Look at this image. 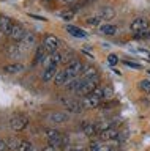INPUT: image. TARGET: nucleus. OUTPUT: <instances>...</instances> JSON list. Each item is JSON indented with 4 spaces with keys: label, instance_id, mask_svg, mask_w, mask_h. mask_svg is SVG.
<instances>
[{
    "label": "nucleus",
    "instance_id": "obj_1",
    "mask_svg": "<svg viewBox=\"0 0 150 151\" xmlns=\"http://www.w3.org/2000/svg\"><path fill=\"white\" fill-rule=\"evenodd\" d=\"M84 66H86V65H84L81 60H78V58H76V60H71V61L67 65V68H65V73H67L68 79L71 80V79H74V77H78V76L84 71Z\"/></svg>",
    "mask_w": 150,
    "mask_h": 151
},
{
    "label": "nucleus",
    "instance_id": "obj_2",
    "mask_svg": "<svg viewBox=\"0 0 150 151\" xmlns=\"http://www.w3.org/2000/svg\"><path fill=\"white\" fill-rule=\"evenodd\" d=\"M29 126V116L25 115H14L10 120V127L14 132H21Z\"/></svg>",
    "mask_w": 150,
    "mask_h": 151
},
{
    "label": "nucleus",
    "instance_id": "obj_3",
    "mask_svg": "<svg viewBox=\"0 0 150 151\" xmlns=\"http://www.w3.org/2000/svg\"><path fill=\"white\" fill-rule=\"evenodd\" d=\"M100 87V79H93V80H84L82 85L79 87L78 90V94H81V96H87V94L93 93V90Z\"/></svg>",
    "mask_w": 150,
    "mask_h": 151
},
{
    "label": "nucleus",
    "instance_id": "obj_4",
    "mask_svg": "<svg viewBox=\"0 0 150 151\" xmlns=\"http://www.w3.org/2000/svg\"><path fill=\"white\" fill-rule=\"evenodd\" d=\"M43 46L46 47V50L51 54V52H54V50H59L60 40L55 35H52V33H49V35H44V38H43Z\"/></svg>",
    "mask_w": 150,
    "mask_h": 151
},
{
    "label": "nucleus",
    "instance_id": "obj_5",
    "mask_svg": "<svg viewBox=\"0 0 150 151\" xmlns=\"http://www.w3.org/2000/svg\"><path fill=\"white\" fill-rule=\"evenodd\" d=\"M62 104L65 107H67L68 112L71 113H81L84 110L81 101H78V99H70V98H62Z\"/></svg>",
    "mask_w": 150,
    "mask_h": 151
},
{
    "label": "nucleus",
    "instance_id": "obj_6",
    "mask_svg": "<svg viewBox=\"0 0 150 151\" xmlns=\"http://www.w3.org/2000/svg\"><path fill=\"white\" fill-rule=\"evenodd\" d=\"M101 101H103L101 98H98L93 93H90V94H87V96H82L81 104H82L84 109H96V107H100Z\"/></svg>",
    "mask_w": 150,
    "mask_h": 151
},
{
    "label": "nucleus",
    "instance_id": "obj_7",
    "mask_svg": "<svg viewBox=\"0 0 150 151\" xmlns=\"http://www.w3.org/2000/svg\"><path fill=\"white\" fill-rule=\"evenodd\" d=\"M96 137L101 142H112V140H117V137H119V131H117L115 127H107V129L98 132Z\"/></svg>",
    "mask_w": 150,
    "mask_h": 151
},
{
    "label": "nucleus",
    "instance_id": "obj_8",
    "mask_svg": "<svg viewBox=\"0 0 150 151\" xmlns=\"http://www.w3.org/2000/svg\"><path fill=\"white\" fill-rule=\"evenodd\" d=\"M149 25H150L149 19L144 17V16H139V17H136L134 21L131 22L130 28L136 33V32H141V30H145V28H149Z\"/></svg>",
    "mask_w": 150,
    "mask_h": 151
},
{
    "label": "nucleus",
    "instance_id": "obj_9",
    "mask_svg": "<svg viewBox=\"0 0 150 151\" xmlns=\"http://www.w3.org/2000/svg\"><path fill=\"white\" fill-rule=\"evenodd\" d=\"M35 41H36V38H35L33 33H30V32L25 33V36L22 38V41L17 42V44H19V47H21V52H27L30 47H33V46H35Z\"/></svg>",
    "mask_w": 150,
    "mask_h": 151
},
{
    "label": "nucleus",
    "instance_id": "obj_10",
    "mask_svg": "<svg viewBox=\"0 0 150 151\" xmlns=\"http://www.w3.org/2000/svg\"><path fill=\"white\" fill-rule=\"evenodd\" d=\"M48 118H49V121H51V123H54V124H62V123L70 121V115H68L67 112H62V110L52 112Z\"/></svg>",
    "mask_w": 150,
    "mask_h": 151
},
{
    "label": "nucleus",
    "instance_id": "obj_11",
    "mask_svg": "<svg viewBox=\"0 0 150 151\" xmlns=\"http://www.w3.org/2000/svg\"><path fill=\"white\" fill-rule=\"evenodd\" d=\"M96 16L101 19V21H111V19L115 17V9L112 6H101L98 9Z\"/></svg>",
    "mask_w": 150,
    "mask_h": 151
},
{
    "label": "nucleus",
    "instance_id": "obj_12",
    "mask_svg": "<svg viewBox=\"0 0 150 151\" xmlns=\"http://www.w3.org/2000/svg\"><path fill=\"white\" fill-rule=\"evenodd\" d=\"M82 77V80H93V79H100L98 76V69L95 66H84V71L79 74Z\"/></svg>",
    "mask_w": 150,
    "mask_h": 151
},
{
    "label": "nucleus",
    "instance_id": "obj_13",
    "mask_svg": "<svg viewBox=\"0 0 150 151\" xmlns=\"http://www.w3.org/2000/svg\"><path fill=\"white\" fill-rule=\"evenodd\" d=\"M25 30H24V28H22L21 25H13V28H11V33H10V35H8V36H10L11 38V40L13 41H14V42H21L22 41V38H24L25 36Z\"/></svg>",
    "mask_w": 150,
    "mask_h": 151
},
{
    "label": "nucleus",
    "instance_id": "obj_14",
    "mask_svg": "<svg viewBox=\"0 0 150 151\" xmlns=\"http://www.w3.org/2000/svg\"><path fill=\"white\" fill-rule=\"evenodd\" d=\"M81 131L86 137H96L98 135V131H96V126L93 123H88V121H84L81 124Z\"/></svg>",
    "mask_w": 150,
    "mask_h": 151
},
{
    "label": "nucleus",
    "instance_id": "obj_15",
    "mask_svg": "<svg viewBox=\"0 0 150 151\" xmlns=\"http://www.w3.org/2000/svg\"><path fill=\"white\" fill-rule=\"evenodd\" d=\"M67 32L74 38H81V40L88 38V33L86 30H82V28H79V27H74V25H67Z\"/></svg>",
    "mask_w": 150,
    "mask_h": 151
},
{
    "label": "nucleus",
    "instance_id": "obj_16",
    "mask_svg": "<svg viewBox=\"0 0 150 151\" xmlns=\"http://www.w3.org/2000/svg\"><path fill=\"white\" fill-rule=\"evenodd\" d=\"M13 21L8 16H0V30H2L5 35H10L11 33V28H13Z\"/></svg>",
    "mask_w": 150,
    "mask_h": 151
},
{
    "label": "nucleus",
    "instance_id": "obj_17",
    "mask_svg": "<svg viewBox=\"0 0 150 151\" xmlns=\"http://www.w3.org/2000/svg\"><path fill=\"white\" fill-rule=\"evenodd\" d=\"M55 74H57V66H48V68H44L43 74H41V80L48 83L51 80H54Z\"/></svg>",
    "mask_w": 150,
    "mask_h": 151
},
{
    "label": "nucleus",
    "instance_id": "obj_18",
    "mask_svg": "<svg viewBox=\"0 0 150 151\" xmlns=\"http://www.w3.org/2000/svg\"><path fill=\"white\" fill-rule=\"evenodd\" d=\"M24 69H25V66L22 65V63H10V65H7L5 68H3V71H5L7 74H11V76L19 74V73H22Z\"/></svg>",
    "mask_w": 150,
    "mask_h": 151
},
{
    "label": "nucleus",
    "instance_id": "obj_19",
    "mask_svg": "<svg viewBox=\"0 0 150 151\" xmlns=\"http://www.w3.org/2000/svg\"><path fill=\"white\" fill-rule=\"evenodd\" d=\"M48 55H49V52L46 50V47H44L43 44H41V46L38 47V49H36V54H35L33 63H35V65H40V63H43V61H44V58H46Z\"/></svg>",
    "mask_w": 150,
    "mask_h": 151
},
{
    "label": "nucleus",
    "instance_id": "obj_20",
    "mask_svg": "<svg viewBox=\"0 0 150 151\" xmlns=\"http://www.w3.org/2000/svg\"><path fill=\"white\" fill-rule=\"evenodd\" d=\"M115 32H117V27L114 24H109V22L101 24V27H100V33H103V35H106V36H114Z\"/></svg>",
    "mask_w": 150,
    "mask_h": 151
},
{
    "label": "nucleus",
    "instance_id": "obj_21",
    "mask_svg": "<svg viewBox=\"0 0 150 151\" xmlns=\"http://www.w3.org/2000/svg\"><path fill=\"white\" fill-rule=\"evenodd\" d=\"M68 76H67V73H65V69H62V71H57V74H55V77H54V83L57 85V87H62V85H65L68 82Z\"/></svg>",
    "mask_w": 150,
    "mask_h": 151
},
{
    "label": "nucleus",
    "instance_id": "obj_22",
    "mask_svg": "<svg viewBox=\"0 0 150 151\" xmlns=\"http://www.w3.org/2000/svg\"><path fill=\"white\" fill-rule=\"evenodd\" d=\"M117 106H119V101H115V99H104V101H101L100 109L101 110H109V109H114Z\"/></svg>",
    "mask_w": 150,
    "mask_h": 151
},
{
    "label": "nucleus",
    "instance_id": "obj_23",
    "mask_svg": "<svg viewBox=\"0 0 150 151\" xmlns=\"http://www.w3.org/2000/svg\"><path fill=\"white\" fill-rule=\"evenodd\" d=\"M44 134H46V139L49 140H54V139H59L60 135H62V132L57 131V129H54V127H48V129H44Z\"/></svg>",
    "mask_w": 150,
    "mask_h": 151
},
{
    "label": "nucleus",
    "instance_id": "obj_24",
    "mask_svg": "<svg viewBox=\"0 0 150 151\" xmlns=\"http://www.w3.org/2000/svg\"><path fill=\"white\" fill-rule=\"evenodd\" d=\"M16 151H35V146H33L32 142L24 140V142H21V143H19V146H17Z\"/></svg>",
    "mask_w": 150,
    "mask_h": 151
},
{
    "label": "nucleus",
    "instance_id": "obj_25",
    "mask_svg": "<svg viewBox=\"0 0 150 151\" xmlns=\"http://www.w3.org/2000/svg\"><path fill=\"white\" fill-rule=\"evenodd\" d=\"M103 143H104V142H101L100 139H98V140H92L90 143H88V151H101Z\"/></svg>",
    "mask_w": 150,
    "mask_h": 151
},
{
    "label": "nucleus",
    "instance_id": "obj_26",
    "mask_svg": "<svg viewBox=\"0 0 150 151\" xmlns=\"http://www.w3.org/2000/svg\"><path fill=\"white\" fill-rule=\"evenodd\" d=\"M133 38H134V40H149V38H150V28H145V30L136 32Z\"/></svg>",
    "mask_w": 150,
    "mask_h": 151
},
{
    "label": "nucleus",
    "instance_id": "obj_27",
    "mask_svg": "<svg viewBox=\"0 0 150 151\" xmlns=\"http://www.w3.org/2000/svg\"><path fill=\"white\" fill-rule=\"evenodd\" d=\"M87 25H93V27H100L101 25V19L98 17V16H90V17H87Z\"/></svg>",
    "mask_w": 150,
    "mask_h": 151
},
{
    "label": "nucleus",
    "instance_id": "obj_28",
    "mask_svg": "<svg viewBox=\"0 0 150 151\" xmlns=\"http://www.w3.org/2000/svg\"><path fill=\"white\" fill-rule=\"evenodd\" d=\"M114 96V88L112 87H103V101L104 99H112Z\"/></svg>",
    "mask_w": 150,
    "mask_h": 151
},
{
    "label": "nucleus",
    "instance_id": "obj_29",
    "mask_svg": "<svg viewBox=\"0 0 150 151\" xmlns=\"http://www.w3.org/2000/svg\"><path fill=\"white\" fill-rule=\"evenodd\" d=\"M21 142H17L16 139H10L7 142V146H8V150H11V151H16L17 150V146H19Z\"/></svg>",
    "mask_w": 150,
    "mask_h": 151
},
{
    "label": "nucleus",
    "instance_id": "obj_30",
    "mask_svg": "<svg viewBox=\"0 0 150 151\" xmlns=\"http://www.w3.org/2000/svg\"><path fill=\"white\" fill-rule=\"evenodd\" d=\"M139 88L142 90V91H145V93H150V80H141L139 82Z\"/></svg>",
    "mask_w": 150,
    "mask_h": 151
},
{
    "label": "nucleus",
    "instance_id": "obj_31",
    "mask_svg": "<svg viewBox=\"0 0 150 151\" xmlns=\"http://www.w3.org/2000/svg\"><path fill=\"white\" fill-rule=\"evenodd\" d=\"M107 63H109V66H115L117 63H119V57H117L115 54H109L107 55Z\"/></svg>",
    "mask_w": 150,
    "mask_h": 151
},
{
    "label": "nucleus",
    "instance_id": "obj_32",
    "mask_svg": "<svg viewBox=\"0 0 150 151\" xmlns=\"http://www.w3.org/2000/svg\"><path fill=\"white\" fill-rule=\"evenodd\" d=\"M60 16H62L63 19H71L74 16V11L73 9H67V11H62L60 13Z\"/></svg>",
    "mask_w": 150,
    "mask_h": 151
},
{
    "label": "nucleus",
    "instance_id": "obj_33",
    "mask_svg": "<svg viewBox=\"0 0 150 151\" xmlns=\"http://www.w3.org/2000/svg\"><path fill=\"white\" fill-rule=\"evenodd\" d=\"M125 65L130 66V68H133V69H141V68H142L139 63H134V61H130V60H125Z\"/></svg>",
    "mask_w": 150,
    "mask_h": 151
},
{
    "label": "nucleus",
    "instance_id": "obj_34",
    "mask_svg": "<svg viewBox=\"0 0 150 151\" xmlns=\"http://www.w3.org/2000/svg\"><path fill=\"white\" fill-rule=\"evenodd\" d=\"M41 151H60V148H55V146H52V145H46Z\"/></svg>",
    "mask_w": 150,
    "mask_h": 151
},
{
    "label": "nucleus",
    "instance_id": "obj_35",
    "mask_svg": "<svg viewBox=\"0 0 150 151\" xmlns=\"http://www.w3.org/2000/svg\"><path fill=\"white\" fill-rule=\"evenodd\" d=\"M0 151H8V146H7V142L3 139H0Z\"/></svg>",
    "mask_w": 150,
    "mask_h": 151
},
{
    "label": "nucleus",
    "instance_id": "obj_36",
    "mask_svg": "<svg viewBox=\"0 0 150 151\" xmlns=\"http://www.w3.org/2000/svg\"><path fill=\"white\" fill-rule=\"evenodd\" d=\"M60 2H62V3H67V5H68V3H76L78 0H60Z\"/></svg>",
    "mask_w": 150,
    "mask_h": 151
},
{
    "label": "nucleus",
    "instance_id": "obj_37",
    "mask_svg": "<svg viewBox=\"0 0 150 151\" xmlns=\"http://www.w3.org/2000/svg\"><path fill=\"white\" fill-rule=\"evenodd\" d=\"M149 74H150V69H149Z\"/></svg>",
    "mask_w": 150,
    "mask_h": 151
}]
</instances>
